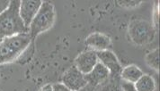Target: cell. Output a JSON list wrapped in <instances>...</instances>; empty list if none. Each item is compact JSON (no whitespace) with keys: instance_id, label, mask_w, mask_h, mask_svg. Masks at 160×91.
Segmentation results:
<instances>
[{"instance_id":"ac0fdd59","label":"cell","mask_w":160,"mask_h":91,"mask_svg":"<svg viewBox=\"0 0 160 91\" xmlns=\"http://www.w3.org/2000/svg\"><path fill=\"white\" fill-rule=\"evenodd\" d=\"M9 4H10V1L8 0H0V14L9 7Z\"/></svg>"},{"instance_id":"7c38bea8","label":"cell","mask_w":160,"mask_h":91,"mask_svg":"<svg viewBox=\"0 0 160 91\" xmlns=\"http://www.w3.org/2000/svg\"><path fill=\"white\" fill-rule=\"evenodd\" d=\"M134 87L137 91H155L156 82L150 75L143 74L134 83Z\"/></svg>"},{"instance_id":"6da1fadb","label":"cell","mask_w":160,"mask_h":91,"mask_svg":"<svg viewBox=\"0 0 160 91\" xmlns=\"http://www.w3.org/2000/svg\"><path fill=\"white\" fill-rule=\"evenodd\" d=\"M20 4V0L10 1L9 7L0 14V40L8 37L29 32L19 14Z\"/></svg>"},{"instance_id":"5b68a950","label":"cell","mask_w":160,"mask_h":91,"mask_svg":"<svg viewBox=\"0 0 160 91\" xmlns=\"http://www.w3.org/2000/svg\"><path fill=\"white\" fill-rule=\"evenodd\" d=\"M61 83L72 91H78L88 85L86 75L75 66L69 67L61 76Z\"/></svg>"},{"instance_id":"3957f363","label":"cell","mask_w":160,"mask_h":91,"mask_svg":"<svg viewBox=\"0 0 160 91\" xmlns=\"http://www.w3.org/2000/svg\"><path fill=\"white\" fill-rule=\"evenodd\" d=\"M56 18V13L53 4L49 1L42 2L38 13L34 16L29 26V35L33 40L37 36L50 30L53 26Z\"/></svg>"},{"instance_id":"2e32d148","label":"cell","mask_w":160,"mask_h":91,"mask_svg":"<svg viewBox=\"0 0 160 91\" xmlns=\"http://www.w3.org/2000/svg\"><path fill=\"white\" fill-rule=\"evenodd\" d=\"M121 86H122V91H137L135 87H134V84L130 83V82L123 81L122 83H121Z\"/></svg>"},{"instance_id":"8992f818","label":"cell","mask_w":160,"mask_h":91,"mask_svg":"<svg viewBox=\"0 0 160 91\" xmlns=\"http://www.w3.org/2000/svg\"><path fill=\"white\" fill-rule=\"evenodd\" d=\"M96 55L98 57V61L110 71V77L121 79L120 75L122 67L113 52L107 49L103 51H97Z\"/></svg>"},{"instance_id":"8fae6325","label":"cell","mask_w":160,"mask_h":91,"mask_svg":"<svg viewBox=\"0 0 160 91\" xmlns=\"http://www.w3.org/2000/svg\"><path fill=\"white\" fill-rule=\"evenodd\" d=\"M142 75H143V72L138 66H136L134 64H131V65L124 67L122 70L120 78L122 79L126 82H130V83L134 84Z\"/></svg>"},{"instance_id":"7a4b0ae2","label":"cell","mask_w":160,"mask_h":91,"mask_svg":"<svg viewBox=\"0 0 160 91\" xmlns=\"http://www.w3.org/2000/svg\"><path fill=\"white\" fill-rule=\"evenodd\" d=\"M32 40L29 33L8 37L0 41V64L12 63L29 47Z\"/></svg>"},{"instance_id":"ba28073f","label":"cell","mask_w":160,"mask_h":91,"mask_svg":"<svg viewBox=\"0 0 160 91\" xmlns=\"http://www.w3.org/2000/svg\"><path fill=\"white\" fill-rule=\"evenodd\" d=\"M43 1L41 0H22L20 4L19 14L25 27L29 30V26L34 16L38 13Z\"/></svg>"},{"instance_id":"30bf717a","label":"cell","mask_w":160,"mask_h":91,"mask_svg":"<svg viewBox=\"0 0 160 91\" xmlns=\"http://www.w3.org/2000/svg\"><path fill=\"white\" fill-rule=\"evenodd\" d=\"M110 77V71L100 62L96 63L94 69L86 75L88 84L93 87H97L98 85L105 81Z\"/></svg>"},{"instance_id":"277c9868","label":"cell","mask_w":160,"mask_h":91,"mask_svg":"<svg viewBox=\"0 0 160 91\" xmlns=\"http://www.w3.org/2000/svg\"><path fill=\"white\" fill-rule=\"evenodd\" d=\"M129 35L138 46H143L152 42L156 37V30L150 22L143 19H132L129 24Z\"/></svg>"},{"instance_id":"52a82bcc","label":"cell","mask_w":160,"mask_h":91,"mask_svg":"<svg viewBox=\"0 0 160 91\" xmlns=\"http://www.w3.org/2000/svg\"><path fill=\"white\" fill-rule=\"evenodd\" d=\"M98 57L96 55V51L89 49L80 53L75 59V67L81 71L83 74L87 75L94 69L96 63H98Z\"/></svg>"},{"instance_id":"5bb4252c","label":"cell","mask_w":160,"mask_h":91,"mask_svg":"<svg viewBox=\"0 0 160 91\" xmlns=\"http://www.w3.org/2000/svg\"><path fill=\"white\" fill-rule=\"evenodd\" d=\"M147 64L155 71H159V49L156 48L148 53L145 57Z\"/></svg>"},{"instance_id":"44dd1931","label":"cell","mask_w":160,"mask_h":91,"mask_svg":"<svg viewBox=\"0 0 160 91\" xmlns=\"http://www.w3.org/2000/svg\"><path fill=\"white\" fill-rule=\"evenodd\" d=\"M0 41H1V40H0Z\"/></svg>"},{"instance_id":"4fadbf2b","label":"cell","mask_w":160,"mask_h":91,"mask_svg":"<svg viewBox=\"0 0 160 91\" xmlns=\"http://www.w3.org/2000/svg\"><path fill=\"white\" fill-rule=\"evenodd\" d=\"M95 91H122L120 79L109 77L105 81L95 87Z\"/></svg>"},{"instance_id":"9a60e30c","label":"cell","mask_w":160,"mask_h":91,"mask_svg":"<svg viewBox=\"0 0 160 91\" xmlns=\"http://www.w3.org/2000/svg\"><path fill=\"white\" fill-rule=\"evenodd\" d=\"M117 4L120 5V7H126V8H132V7H138L141 4V1H118Z\"/></svg>"},{"instance_id":"9c48e42d","label":"cell","mask_w":160,"mask_h":91,"mask_svg":"<svg viewBox=\"0 0 160 91\" xmlns=\"http://www.w3.org/2000/svg\"><path fill=\"white\" fill-rule=\"evenodd\" d=\"M85 44L87 47L96 52L103 51V50H107L111 46V39L110 37L103 33L95 32L90 34L85 39Z\"/></svg>"},{"instance_id":"e0dca14e","label":"cell","mask_w":160,"mask_h":91,"mask_svg":"<svg viewBox=\"0 0 160 91\" xmlns=\"http://www.w3.org/2000/svg\"><path fill=\"white\" fill-rule=\"evenodd\" d=\"M52 89L53 91H72L69 89L68 88H67L65 85L62 83H55L52 85Z\"/></svg>"},{"instance_id":"ffe728a7","label":"cell","mask_w":160,"mask_h":91,"mask_svg":"<svg viewBox=\"0 0 160 91\" xmlns=\"http://www.w3.org/2000/svg\"><path fill=\"white\" fill-rule=\"evenodd\" d=\"M39 91H53V89H52V85L51 84H46L44 85L43 87L40 89Z\"/></svg>"},{"instance_id":"d6986e66","label":"cell","mask_w":160,"mask_h":91,"mask_svg":"<svg viewBox=\"0 0 160 91\" xmlns=\"http://www.w3.org/2000/svg\"><path fill=\"white\" fill-rule=\"evenodd\" d=\"M95 87H93V86H91V85L88 84L87 86H85L84 88H82L81 89L78 91H95Z\"/></svg>"}]
</instances>
